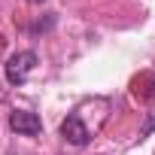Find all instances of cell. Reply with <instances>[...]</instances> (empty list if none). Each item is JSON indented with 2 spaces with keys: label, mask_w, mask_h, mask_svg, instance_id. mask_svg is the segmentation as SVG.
<instances>
[{
  "label": "cell",
  "mask_w": 155,
  "mask_h": 155,
  "mask_svg": "<svg viewBox=\"0 0 155 155\" xmlns=\"http://www.w3.org/2000/svg\"><path fill=\"white\" fill-rule=\"evenodd\" d=\"M152 131H155V110H152V113L146 116V122H143V128H140V134H143V137H149Z\"/></svg>",
  "instance_id": "cell-4"
},
{
  "label": "cell",
  "mask_w": 155,
  "mask_h": 155,
  "mask_svg": "<svg viewBox=\"0 0 155 155\" xmlns=\"http://www.w3.org/2000/svg\"><path fill=\"white\" fill-rule=\"evenodd\" d=\"M155 94V73H152V82H149V88H146V97H152Z\"/></svg>",
  "instance_id": "cell-5"
},
{
  "label": "cell",
  "mask_w": 155,
  "mask_h": 155,
  "mask_svg": "<svg viewBox=\"0 0 155 155\" xmlns=\"http://www.w3.org/2000/svg\"><path fill=\"white\" fill-rule=\"evenodd\" d=\"M34 67H37V55H34V52H15V55H9V61H6V79H9L12 85H21L28 76H31Z\"/></svg>",
  "instance_id": "cell-1"
},
{
  "label": "cell",
  "mask_w": 155,
  "mask_h": 155,
  "mask_svg": "<svg viewBox=\"0 0 155 155\" xmlns=\"http://www.w3.org/2000/svg\"><path fill=\"white\" fill-rule=\"evenodd\" d=\"M28 3H43V0H28Z\"/></svg>",
  "instance_id": "cell-6"
},
{
  "label": "cell",
  "mask_w": 155,
  "mask_h": 155,
  "mask_svg": "<svg viewBox=\"0 0 155 155\" xmlns=\"http://www.w3.org/2000/svg\"><path fill=\"white\" fill-rule=\"evenodd\" d=\"M9 128L18 131V134H25V137H37V134L43 131V122H40V116L31 113V110H12Z\"/></svg>",
  "instance_id": "cell-2"
},
{
  "label": "cell",
  "mask_w": 155,
  "mask_h": 155,
  "mask_svg": "<svg viewBox=\"0 0 155 155\" xmlns=\"http://www.w3.org/2000/svg\"><path fill=\"white\" fill-rule=\"evenodd\" d=\"M61 137L67 140V143H73V146H85L88 143V128L82 125V119L79 116H67L64 122H61Z\"/></svg>",
  "instance_id": "cell-3"
}]
</instances>
